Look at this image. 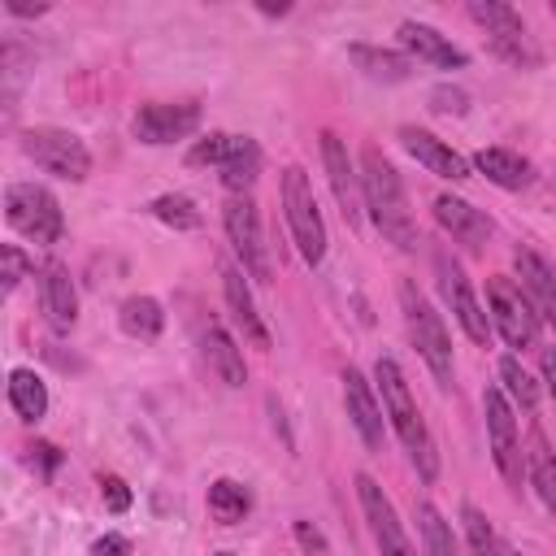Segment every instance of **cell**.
Masks as SVG:
<instances>
[{"instance_id":"8fae6325","label":"cell","mask_w":556,"mask_h":556,"mask_svg":"<svg viewBox=\"0 0 556 556\" xmlns=\"http://www.w3.org/2000/svg\"><path fill=\"white\" fill-rule=\"evenodd\" d=\"M356 500H361L365 526H369V534H374V543H378L382 556H417V547H413V539H408L395 504L387 500V491L369 473H356Z\"/></svg>"},{"instance_id":"e0dca14e","label":"cell","mask_w":556,"mask_h":556,"mask_svg":"<svg viewBox=\"0 0 556 556\" xmlns=\"http://www.w3.org/2000/svg\"><path fill=\"white\" fill-rule=\"evenodd\" d=\"M400 143H404V152H408L417 165H426V169L439 174V178L465 182L469 169H473L452 143H443L439 135H430V130H421V126H400Z\"/></svg>"},{"instance_id":"3957f363","label":"cell","mask_w":556,"mask_h":556,"mask_svg":"<svg viewBox=\"0 0 556 556\" xmlns=\"http://www.w3.org/2000/svg\"><path fill=\"white\" fill-rule=\"evenodd\" d=\"M400 313H404V326H408V339L417 348V356L426 361V369L434 374L439 387H452V374H456V361H452V334L443 326V317L434 313V304L404 278L400 282Z\"/></svg>"},{"instance_id":"603a6c76","label":"cell","mask_w":556,"mask_h":556,"mask_svg":"<svg viewBox=\"0 0 556 556\" xmlns=\"http://www.w3.org/2000/svg\"><path fill=\"white\" fill-rule=\"evenodd\" d=\"M348 56L356 61V70L374 83H404L413 74V56L395 52V48H374V43H352Z\"/></svg>"},{"instance_id":"7402d4cb","label":"cell","mask_w":556,"mask_h":556,"mask_svg":"<svg viewBox=\"0 0 556 556\" xmlns=\"http://www.w3.org/2000/svg\"><path fill=\"white\" fill-rule=\"evenodd\" d=\"M469 165H473L478 174H486V182H495V187H504V191H521V187H530V178H534L530 161L517 156V152H508V148H482V152H473Z\"/></svg>"},{"instance_id":"f1b7e54d","label":"cell","mask_w":556,"mask_h":556,"mask_svg":"<svg viewBox=\"0 0 556 556\" xmlns=\"http://www.w3.org/2000/svg\"><path fill=\"white\" fill-rule=\"evenodd\" d=\"M252 139L248 135H230V130H213V135H204V139H195L191 143V152H187V165H230L243 148H248Z\"/></svg>"},{"instance_id":"52a82bcc","label":"cell","mask_w":556,"mask_h":556,"mask_svg":"<svg viewBox=\"0 0 556 556\" xmlns=\"http://www.w3.org/2000/svg\"><path fill=\"white\" fill-rule=\"evenodd\" d=\"M222 226H226V239H230L243 274H252L256 282H269L274 278V265H269V243H265V230H261L256 200L252 195H226Z\"/></svg>"},{"instance_id":"4dcf8cb0","label":"cell","mask_w":556,"mask_h":556,"mask_svg":"<svg viewBox=\"0 0 556 556\" xmlns=\"http://www.w3.org/2000/svg\"><path fill=\"white\" fill-rule=\"evenodd\" d=\"M148 213L156 217V222H165L169 230H200V208H195V200L191 195H178V191H169V195H156L152 204H148Z\"/></svg>"},{"instance_id":"7c38bea8","label":"cell","mask_w":556,"mask_h":556,"mask_svg":"<svg viewBox=\"0 0 556 556\" xmlns=\"http://www.w3.org/2000/svg\"><path fill=\"white\" fill-rule=\"evenodd\" d=\"M439 291H443V304L452 308L456 326L465 330V339L478 343V348H486V339H491V313H482V304H478L465 269L452 256H439Z\"/></svg>"},{"instance_id":"b9f144b4","label":"cell","mask_w":556,"mask_h":556,"mask_svg":"<svg viewBox=\"0 0 556 556\" xmlns=\"http://www.w3.org/2000/svg\"><path fill=\"white\" fill-rule=\"evenodd\" d=\"M500 556H521V552H517L513 543H500Z\"/></svg>"},{"instance_id":"ab89813d","label":"cell","mask_w":556,"mask_h":556,"mask_svg":"<svg viewBox=\"0 0 556 556\" xmlns=\"http://www.w3.org/2000/svg\"><path fill=\"white\" fill-rule=\"evenodd\" d=\"M539 369H543V382H547V391H552V400H556V343L539 348Z\"/></svg>"},{"instance_id":"8992f818","label":"cell","mask_w":556,"mask_h":556,"mask_svg":"<svg viewBox=\"0 0 556 556\" xmlns=\"http://www.w3.org/2000/svg\"><path fill=\"white\" fill-rule=\"evenodd\" d=\"M4 217L17 235H26L35 243H56L65 235V213H61L56 195L39 182H13L4 191Z\"/></svg>"},{"instance_id":"60d3db41","label":"cell","mask_w":556,"mask_h":556,"mask_svg":"<svg viewBox=\"0 0 556 556\" xmlns=\"http://www.w3.org/2000/svg\"><path fill=\"white\" fill-rule=\"evenodd\" d=\"M4 9L9 13H17V17H39V13H48V4L39 0V4H30V0H4Z\"/></svg>"},{"instance_id":"6da1fadb","label":"cell","mask_w":556,"mask_h":556,"mask_svg":"<svg viewBox=\"0 0 556 556\" xmlns=\"http://www.w3.org/2000/svg\"><path fill=\"white\" fill-rule=\"evenodd\" d=\"M361 200L374 217V226L382 230V239H391L395 248L413 252L421 239H417V222H413V208H408V191L400 182V169L374 148L365 143L361 148Z\"/></svg>"},{"instance_id":"30bf717a","label":"cell","mask_w":556,"mask_h":556,"mask_svg":"<svg viewBox=\"0 0 556 556\" xmlns=\"http://www.w3.org/2000/svg\"><path fill=\"white\" fill-rule=\"evenodd\" d=\"M482 417H486V443H491V460L500 469V478L521 491V443H517V417H513V404L500 387H486L482 391Z\"/></svg>"},{"instance_id":"d590c367","label":"cell","mask_w":556,"mask_h":556,"mask_svg":"<svg viewBox=\"0 0 556 556\" xmlns=\"http://www.w3.org/2000/svg\"><path fill=\"white\" fill-rule=\"evenodd\" d=\"M100 495H104L109 513H126V508H130V486H126L117 473H104V478H100Z\"/></svg>"},{"instance_id":"8d00e7d4","label":"cell","mask_w":556,"mask_h":556,"mask_svg":"<svg viewBox=\"0 0 556 556\" xmlns=\"http://www.w3.org/2000/svg\"><path fill=\"white\" fill-rule=\"evenodd\" d=\"M430 109H439V113H465L469 109V96L465 91H456V87H434L430 91Z\"/></svg>"},{"instance_id":"7a4b0ae2","label":"cell","mask_w":556,"mask_h":556,"mask_svg":"<svg viewBox=\"0 0 556 556\" xmlns=\"http://www.w3.org/2000/svg\"><path fill=\"white\" fill-rule=\"evenodd\" d=\"M374 382L382 391V408H387V417H391V426H395V434H400L417 478L434 482L439 478V452H434V439L426 430V417H421V408H417V400L408 391V378H404L400 361L395 356H378L374 361Z\"/></svg>"},{"instance_id":"2e32d148","label":"cell","mask_w":556,"mask_h":556,"mask_svg":"<svg viewBox=\"0 0 556 556\" xmlns=\"http://www.w3.org/2000/svg\"><path fill=\"white\" fill-rule=\"evenodd\" d=\"M395 35H400V48H404L408 56H417V61H426V65H434V70H465V65H469V52L456 48L447 35H439V30L426 26V22L404 17V22L395 26Z\"/></svg>"},{"instance_id":"277c9868","label":"cell","mask_w":556,"mask_h":556,"mask_svg":"<svg viewBox=\"0 0 556 556\" xmlns=\"http://www.w3.org/2000/svg\"><path fill=\"white\" fill-rule=\"evenodd\" d=\"M278 195H282V213H287L295 252L304 256V265H321L326 261V222H321V208H317V195H313L308 174L300 165H287Z\"/></svg>"},{"instance_id":"9a60e30c","label":"cell","mask_w":556,"mask_h":556,"mask_svg":"<svg viewBox=\"0 0 556 556\" xmlns=\"http://www.w3.org/2000/svg\"><path fill=\"white\" fill-rule=\"evenodd\" d=\"M321 165H326L330 191H334V200L343 208V222L356 226L361 222V208H365V200H361V174H356V165L348 156V143L334 130H321Z\"/></svg>"},{"instance_id":"d6a6232c","label":"cell","mask_w":556,"mask_h":556,"mask_svg":"<svg viewBox=\"0 0 556 556\" xmlns=\"http://www.w3.org/2000/svg\"><path fill=\"white\" fill-rule=\"evenodd\" d=\"M460 526H465V543H469V556H500V534L491 530L486 513L478 504H465L460 508Z\"/></svg>"},{"instance_id":"4fadbf2b","label":"cell","mask_w":556,"mask_h":556,"mask_svg":"<svg viewBox=\"0 0 556 556\" xmlns=\"http://www.w3.org/2000/svg\"><path fill=\"white\" fill-rule=\"evenodd\" d=\"M195 126H200V104H191V100H178V104H169V100L143 104V109L135 113V122H130L135 139H139V143H148V148H161V143L187 139Z\"/></svg>"},{"instance_id":"f35d334b","label":"cell","mask_w":556,"mask_h":556,"mask_svg":"<svg viewBox=\"0 0 556 556\" xmlns=\"http://www.w3.org/2000/svg\"><path fill=\"white\" fill-rule=\"evenodd\" d=\"M91 556H130V539L126 534H104L91 543Z\"/></svg>"},{"instance_id":"ba28073f","label":"cell","mask_w":556,"mask_h":556,"mask_svg":"<svg viewBox=\"0 0 556 556\" xmlns=\"http://www.w3.org/2000/svg\"><path fill=\"white\" fill-rule=\"evenodd\" d=\"M469 17L482 26L486 48H491L500 61L521 65V70L539 65V52H534V43H530V35H526V22H521V13H517L513 4H500V0H473V4H469Z\"/></svg>"},{"instance_id":"e575fe53","label":"cell","mask_w":556,"mask_h":556,"mask_svg":"<svg viewBox=\"0 0 556 556\" xmlns=\"http://www.w3.org/2000/svg\"><path fill=\"white\" fill-rule=\"evenodd\" d=\"M0 261H4V274H0V278H4V291H13V287L30 274V256H26L17 243H4V248H0Z\"/></svg>"},{"instance_id":"83f0119b","label":"cell","mask_w":556,"mask_h":556,"mask_svg":"<svg viewBox=\"0 0 556 556\" xmlns=\"http://www.w3.org/2000/svg\"><path fill=\"white\" fill-rule=\"evenodd\" d=\"M417 530L426 556H460V539L452 534V521L434 504H417Z\"/></svg>"},{"instance_id":"d6986e66","label":"cell","mask_w":556,"mask_h":556,"mask_svg":"<svg viewBox=\"0 0 556 556\" xmlns=\"http://www.w3.org/2000/svg\"><path fill=\"white\" fill-rule=\"evenodd\" d=\"M513 269H517L521 291L530 295L534 313L556 330V269H552L534 248H517V252H513Z\"/></svg>"},{"instance_id":"9c48e42d","label":"cell","mask_w":556,"mask_h":556,"mask_svg":"<svg viewBox=\"0 0 556 556\" xmlns=\"http://www.w3.org/2000/svg\"><path fill=\"white\" fill-rule=\"evenodd\" d=\"M22 152L43 169V174H56L65 182H83L91 174V152L87 143L74 135V130H61V126H35L22 135Z\"/></svg>"},{"instance_id":"cb8c5ba5","label":"cell","mask_w":556,"mask_h":556,"mask_svg":"<svg viewBox=\"0 0 556 556\" xmlns=\"http://www.w3.org/2000/svg\"><path fill=\"white\" fill-rule=\"evenodd\" d=\"M204 356H208L213 374H217L226 387H243V382H248L243 352H239V343H235L222 326H208V330H204Z\"/></svg>"},{"instance_id":"44dd1931","label":"cell","mask_w":556,"mask_h":556,"mask_svg":"<svg viewBox=\"0 0 556 556\" xmlns=\"http://www.w3.org/2000/svg\"><path fill=\"white\" fill-rule=\"evenodd\" d=\"M222 291H226V304H230V313H235L243 339H248L252 348L269 352V326H265V317L256 313L252 287L243 282V269H239V265H222Z\"/></svg>"},{"instance_id":"7bdbcfd3","label":"cell","mask_w":556,"mask_h":556,"mask_svg":"<svg viewBox=\"0 0 556 556\" xmlns=\"http://www.w3.org/2000/svg\"><path fill=\"white\" fill-rule=\"evenodd\" d=\"M208 556H230V552H208Z\"/></svg>"},{"instance_id":"d4e9b609","label":"cell","mask_w":556,"mask_h":556,"mask_svg":"<svg viewBox=\"0 0 556 556\" xmlns=\"http://www.w3.org/2000/svg\"><path fill=\"white\" fill-rule=\"evenodd\" d=\"M526 469H530V482H534L543 508L556 513V452L539 426L530 430V443H526Z\"/></svg>"},{"instance_id":"74e56055","label":"cell","mask_w":556,"mask_h":556,"mask_svg":"<svg viewBox=\"0 0 556 556\" xmlns=\"http://www.w3.org/2000/svg\"><path fill=\"white\" fill-rule=\"evenodd\" d=\"M295 539H300V547H304V552H313V556H326V539H321V530H317V526H308V521H295Z\"/></svg>"},{"instance_id":"4316f807","label":"cell","mask_w":556,"mask_h":556,"mask_svg":"<svg viewBox=\"0 0 556 556\" xmlns=\"http://www.w3.org/2000/svg\"><path fill=\"white\" fill-rule=\"evenodd\" d=\"M9 404H13V413L22 417V421H39L43 413H48V387H43V378L35 374V369H13L9 374Z\"/></svg>"},{"instance_id":"1f68e13d","label":"cell","mask_w":556,"mask_h":556,"mask_svg":"<svg viewBox=\"0 0 556 556\" xmlns=\"http://www.w3.org/2000/svg\"><path fill=\"white\" fill-rule=\"evenodd\" d=\"M500 391H504L513 404L530 408V413H534V404H539V382L526 374V365H521L517 356H504V361H500Z\"/></svg>"},{"instance_id":"ffe728a7","label":"cell","mask_w":556,"mask_h":556,"mask_svg":"<svg viewBox=\"0 0 556 556\" xmlns=\"http://www.w3.org/2000/svg\"><path fill=\"white\" fill-rule=\"evenodd\" d=\"M434 222H439L456 243H465V248H482V243L491 239V217H486L482 208H473L469 200L452 195V191L434 195Z\"/></svg>"},{"instance_id":"484cf974","label":"cell","mask_w":556,"mask_h":556,"mask_svg":"<svg viewBox=\"0 0 556 556\" xmlns=\"http://www.w3.org/2000/svg\"><path fill=\"white\" fill-rule=\"evenodd\" d=\"M117 326H122L130 339L152 343V339L165 330V308H161V300H152V295H130V300H122V308H117Z\"/></svg>"},{"instance_id":"5bb4252c","label":"cell","mask_w":556,"mask_h":556,"mask_svg":"<svg viewBox=\"0 0 556 556\" xmlns=\"http://www.w3.org/2000/svg\"><path fill=\"white\" fill-rule=\"evenodd\" d=\"M343 408H348V421L356 426L361 443L369 452H382V439H387V408L378 404L374 395V382L361 374V369H343Z\"/></svg>"},{"instance_id":"f546056e","label":"cell","mask_w":556,"mask_h":556,"mask_svg":"<svg viewBox=\"0 0 556 556\" xmlns=\"http://www.w3.org/2000/svg\"><path fill=\"white\" fill-rule=\"evenodd\" d=\"M248 508H252V495H248L235 478H217V482L208 486V513H213V521L235 526V521L248 517Z\"/></svg>"},{"instance_id":"5b68a950","label":"cell","mask_w":556,"mask_h":556,"mask_svg":"<svg viewBox=\"0 0 556 556\" xmlns=\"http://www.w3.org/2000/svg\"><path fill=\"white\" fill-rule=\"evenodd\" d=\"M486 308H491V326L504 334L508 348H539V330H543V317L534 313L530 295L521 291L517 278L508 274H495L486 278Z\"/></svg>"},{"instance_id":"ac0fdd59","label":"cell","mask_w":556,"mask_h":556,"mask_svg":"<svg viewBox=\"0 0 556 556\" xmlns=\"http://www.w3.org/2000/svg\"><path fill=\"white\" fill-rule=\"evenodd\" d=\"M39 304H43V321L56 334H65L78 321V291H74V278L61 261H48L39 269Z\"/></svg>"},{"instance_id":"836d02e7","label":"cell","mask_w":556,"mask_h":556,"mask_svg":"<svg viewBox=\"0 0 556 556\" xmlns=\"http://www.w3.org/2000/svg\"><path fill=\"white\" fill-rule=\"evenodd\" d=\"M256 178H261V148L256 143H248L230 165H222V187L230 195H248L256 187Z\"/></svg>"}]
</instances>
